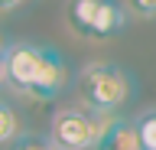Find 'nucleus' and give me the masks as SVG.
I'll use <instances>...</instances> for the list:
<instances>
[{"mask_svg": "<svg viewBox=\"0 0 156 150\" xmlns=\"http://www.w3.org/2000/svg\"><path fill=\"white\" fill-rule=\"evenodd\" d=\"M3 65H7V85L20 95L39 101L58 98L68 85V62L65 56L46 42H29L16 39L10 42L3 52Z\"/></svg>", "mask_w": 156, "mask_h": 150, "instance_id": "nucleus-1", "label": "nucleus"}, {"mask_svg": "<svg viewBox=\"0 0 156 150\" xmlns=\"http://www.w3.org/2000/svg\"><path fill=\"white\" fill-rule=\"evenodd\" d=\"M78 95L98 114H117L133 95V79L117 62H91L78 75Z\"/></svg>", "mask_w": 156, "mask_h": 150, "instance_id": "nucleus-2", "label": "nucleus"}, {"mask_svg": "<svg viewBox=\"0 0 156 150\" xmlns=\"http://www.w3.org/2000/svg\"><path fill=\"white\" fill-rule=\"evenodd\" d=\"M111 114H98L85 104V108H65L52 118L49 137L58 150H94V144L101 140L107 127Z\"/></svg>", "mask_w": 156, "mask_h": 150, "instance_id": "nucleus-3", "label": "nucleus"}, {"mask_svg": "<svg viewBox=\"0 0 156 150\" xmlns=\"http://www.w3.org/2000/svg\"><path fill=\"white\" fill-rule=\"evenodd\" d=\"M94 150H143L140 147V134H136V121L124 118V114H111L101 140Z\"/></svg>", "mask_w": 156, "mask_h": 150, "instance_id": "nucleus-4", "label": "nucleus"}, {"mask_svg": "<svg viewBox=\"0 0 156 150\" xmlns=\"http://www.w3.org/2000/svg\"><path fill=\"white\" fill-rule=\"evenodd\" d=\"M127 26V7L120 0H101L94 16V26H91V39H111Z\"/></svg>", "mask_w": 156, "mask_h": 150, "instance_id": "nucleus-5", "label": "nucleus"}, {"mask_svg": "<svg viewBox=\"0 0 156 150\" xmlns=\"http://www.w3.org/2000/svg\"><path fill=\"white\" fill-rule=\"evenodd\" d=\"M98 7H101V0H68V7H65L68 26H72L78 36H88V39H91V26H94Z\"/></svg>", "mask_w": 156, "mask_h": 150, "instance_id": "nucleus-6", "label": "nucleus"}, {"mask_svg": "<svg viewBox=\"0 0 156 150\" xmlns=\"http://www.w3.org/2000/svg\"><path fill=\"white\" fill-rule=\"evenodd\" d=\"M20 137H23L20 134V114L13 111V104L0 101V147H13Z\"/></svg>", "mask_w": 156, "mask_h": 150, "instance_id": "nucleus-7", "label": "nucleus"}, {"mask_svg": "<svg viewBox=\"0 0 156 150\" xmlns=\"http://www.w3.org/2000/svg\"><path fill=\"white\" fill-rule=\"evenodd\" d=\"M136 134L143 150H156V111H143L136 118Z\"/></svg>", "mask_w": 156, "mask_h": 150, "instance_id": "nucleus-8", "label": "nucleus"}, {"mask_svg": "<svg viewBox=\"0 0 156 150\" xmlns=\"http://www.w3.org/2000/svg\"><path fill=\"white\" fill-rule=\"evenodd\" d=\"M10 150H58V147L52 144V137H46V134H23Z\"/></svg>", "mask_w": 156, "mask_h": 150, "instance_id": "nucleus-9", "label": "nucleus"}, {"mask_svg": "<svg viewBox=\"0 0 156 150\" xmlns=\"http://www.w3.org/2000/svg\"><path fill=\"white\" fill-rule=\"evenodd\" d=\"M127 10H133L136 16L153 20V16H156V0H127Z\"/></svg>", "mask_w": 156, "mask_h": 150, "instance_id": "nucleus-10", "label": "nucleus"}, {"mask_svg": "<svg viewBox=\"0 0 156 150\" xmlns=\"http://www.w3.org/2000/svg\"><path fill=\"white\" fill-rule=\"evenodd\" d=\"M26 0H0V13H13V10H20Z\"/></svg>", "mask_w": 156, "mask_h": 150, "instance_id": "nucleus-11", "label": "nucleus"}, {"mask_svg": "<svg viewBox=\"0 0 156 150\" xmlns=\"http://www.w3.org/2000/svg\"><path fill=\"white\" fill-rule=\"evenodd\" d=\"M0 85H7V65H3V56H0Z\"/></svg>", "mask_w": 156, "mask_h": 150, "instance_id": "nucleus-12", "label": "nucleus"}, {"mask_svg": "<svg viewBox=\"0 0 156 150\" xmlns=\"http://www.w3.org/2000/svg\"><path fill=\"white\" fill-rule=\"evenodd\" d=\"M7 46H10V42H7V36H3V33H0V56H3V52H7Z\"/></svg>", "mask_w": 156, "mask_h": 150, "instance_id": "nucleus-13", "label": "nucleus"}]
</instances>
